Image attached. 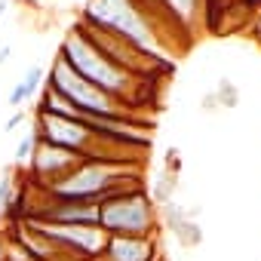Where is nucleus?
Masks as SVG:
<instances>
[{"label":"nucleus","instance_id":"nucleus-1","mask_svg":"<svg viewBox=\"0 0 261 261\" xmlns=\"http://www.w3.org/2000/svg\"><path fill=\"white\" fill-rule=\"evenodd\" d=\"M59 53L65 56V62H68L86 83H92L95 89H101V92H108L111 98L123 101L126 108H133L136 114H142V108H145V105L151 101V95H154L151 80L133 77V74L120 71L117 65H111V62L77 31V25L68 28V34H65Z\"/></svg>","mask_w":261,"mask_h":261},{"label":"nucleus","instance_id":"nucleus-2","mask_svg":"<svg viewBox=\"0 0 261 261\" xmlns=\"http://www.w3.org/2000/svg\"><path fill=\"white\" fill-rule=\"evenodd\" d=\"M142 178V166H126V163H108V160H80L68 175L53 181L46 191L49 197L59 200H80V203H101L111 188Z\"/></svg>","mask_w":261,"mask_h":261},{"label":"nucleus","instance_id":"nucleus-3","mask_svg":"<svg viewBox=\"0 0 261 261\" xmlns=\"http://www.w3.org/2000/svg\"><path fill=\"white\" fill-rule=\"evenodd\" d=\"M80 19L126 37L129 43L142 46L145 53L163 56V43H160V37H157L151 19L145 13L142 0H89L80 13Z\"/></svg>","mask_w":261,"mask_h":261},{"label":"nucleus","instance_id":"nucleus-4","mask_svg":"<svg viewBox=\"0 0 261 261\" xmlns=\"http://www.w3.org/2000/svg\"><path fill=\"white\" fill-rule=\"evenodd\" d=\"M46 86H53L62 98H68V105L74 108V114H89V117H145V114H136L133 108H126L123 101L111 98L108 92L95 89L92 83H86L68 62L62 53L53 56V65L46 68Z\"/></svg>","mask_w":261,"mask_h":261},{"label":"nucleus","instance_id":"nucleus-5","mask_svg":"<svg viewBox=\"0 0 261 261\" xmlns=\"http://www.w3.org/2000/svg\"><path fill=\"white\" fill-rule=\"evenodd\" d=\"M98 227L108 237H157V206L148 188L98 206Z\"/></svg>","mask_w":261,"mask_h":261},{"label":"nucleus","instance_id":"nucleus-6","mask_svg":"<svg viewBox=\"0 0 261 261\" xmlns=\"http://www.w3.org/2000/svg\"><path fill=\"white\" fill-rule=\"evenodd\" d=\"M40 139V136H37ZM83 157L65 151V148H56V145H46V142H37L34 148V157L28 163V181L37 185V188H49L53 181H59L62 175H68Z\"/></svg>","mask_w":261,"mask_h":261},{"label":"nucleus","instance_id":"nucleus-7","mask_svg":"<svg viewBox=\"0 0 261 261\" xmlns=\"http://www.w3.org/2000/svg\"><path fill=\"white\" fill-rule=\"evenodd\" d=\"M157 237H108L98 261H157Z\"/></svg>","mask_w":261,"mask_h":261},{"label":"nucleus","instance_id":"nucleus-8","mask_svg":"<svg viewBox=\"0 0 261 261\" xmlns=\"http://www.w3.org/2000/svg\"><path fill=\"white\" fill-rule=\"evenodd\" d=\"M46 83V68L43 65H34L13 89H10V95H7V105L13 108V111H19V108H25V101H31L37 92H40V86Z\"/></svg>","mask_w":261,"mask_h":261},{"label":"nucleus","instance_id":"nucleus-9","mask_svg":"<svg viewBox=\"0 0 261 261\" xmlns=\"http://www.w3.org/2000/svg\"><path fill=\"white\" fill-rule=\"evenodd\" d=\"M157 4H160L185 31H194L197 19L203 16V0H157Z\"/></svg>","mask_w":261,"mask_h":261},{"label":"nucleus","instance_id":"nucleus-10","mask_svg":"<svg viewBox=\"0 0 261 261\" xmlns=\"http://www.w3.org/2000/svg\"><path fill=\"white\" fill-rule=\"evenodd\" d=\"M175 188H178V175L169 172V169H163V172L154 178V185L148 188V197H151L154 206H166V203L175 200Z\"/></svg>","mask_w":261,"mask_h":261},{"label":"nucleus","instance_id":"nucleus-11","mask_svg":"<svg viewBox=\"0 0 261 261\" xmlns=\"http://www.w3.org/2000/svg\"><path fill=\"white\" fill-rule=\"evenodd\" d=\"M37 129L31 126L28 133L19 139V148H16V154H13V160H16V166H28L31 163V157H34V148H37Z\"/></svg>","mask_w":261,"mask_h":261},{"label":"nucleus","instance_id":"nucleus-12","mask_svg":"<svg viewBox=\"0 0 261 261\" xmlns=\"http://www.w3.org/2000/svg\"><path fill=\"white\" fill-rule=\"evenodd\" d=\"M16 172H4V178H0V215H7L13 209V200H16Z\"/></svg>","mask_w":261,"mask_h":261},{"label":"nucleus","instance_id":"nucleus-13","mask_svg":"<svg viewBox=\"0 0 261 261\" xmlns=\"http://www.w3.org/2000/svg\"><path fill=\"white\" fill-rule=\"evenodd\" d=\"M218 95H221V105L237 108V89H233L227 80H221V83H218Z\"/></svg>","mask_w":261,"mask_h":261},{"label":"nucleus","instance_id":"nucleus-14","mask_svg":"<svg viewBox=\"0 0 261 261\" xmlns=\"http://www.w3.org/2000/svg\"><path fill=\"white\" fill-rule=\"evenodd\" d=\"M22 123H28V111H25V108L13 111V117H10V120L4 123V133H16V129H19Z\"/></svg>","mask_w":261,"mask_h":261},{"label":"nucleus","instance_id":"nucleus-15","mask_svg":"<svg viewBox=\"0 0 261 261\" xmlns=\"http://www.w3.org/2000/svg\"><path fill=\"white\" fill-rule=\"evenodd\" d=\"M10 56H13V46H7V43H4V46H0V68L10 62Z\"/></svg>","mask_w":261,"mask_h":261},{"label":"nucleus","instance_id":"nucleus-16","mask_svg":"<svg viewBox=\"0 0 261 261\" xmlns=\"http://www.w3.org/2000/svg\"><path fill=\"white\" fill-rule=\"evenodd\" d=\"M7 10H10V0H0V19L7 16Z\"/></svg>","mask_w":261,"mask_h":261},{"label":"nucleus","instance_id":"nucleus-17","mask_svg":"<svg viewBox=\"0 0 261 261\" xmlns=\"http://www.w3.org/2000/svg\"><path fill=\"white\" fill-rule=\"evenodd\" d=\"M0 261H4V240H0Z\"/></svg>","mask_w":261,"mask_h":261}]
</instances>
